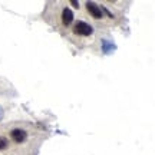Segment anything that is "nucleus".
<instances>
[{
    "mask_svg": "<svg viewBox=\"0 0 155 155\" xmlns=\"http://www.w3.org/2000/svg\"><path fill=\"white\" fill-rule=\"evenodd\" d=\"M6 137L10 142L12 148H26L33 147L35 142L42 141V129L36 127L32 122L16 121L10 122L5 127H2Z\"/></svg>",
    "mask_w": 155,
    "mask_h": 155,
    "instance_id": "obj_1",
    "label": "nucleus"
},
{
    "mask_svg": "<svg viewBox=\"0 0 155 155\" xmlns=\"http://www.w3.org/2000/svg\"><path fill=\"white\" fill-rule=\"evenodd\" d=\"M43 19L50 26L65 36L68 29L75 22V12H73L71 3L66 2H50L45 6Z\"/></svg>",
    "mask_w": 155,
    "mask_h": 155,
    "instance_id": "obj_2",
    "label": "nucleus"
},
{
    "mask_svg": "<svg viewBox=\"0 0 155 155\" xmlns=\"http://www.w3.org/2000/svg\"><path fill=\"white\" fill-rule=\"evenodd\" d=\"M69 40L75 43L79 48L88 46L94 42L95 38V28L86 19H75V22L72 23V26L68 29V32L65 33Z\"/></svg>",
    "mask_w": 155,
    "mask_h": 155,
    "instance_id": "obj_3",
    "label": "nucleus"
},
{
    "mask_svg": "<svg viewBox=\"0 0 155 155\" xmlns=\"http://www.w3.org/2000/svg\"><path fill=\"white\" fill-rule=\"evenodd\" d=\"M2 115H3V114H2V111H0V118H2Z\"/></svg>",
    "mask_w": 155,
    "mask_h": 155,
    "instance_id": "obj_4",
    "label": "nucleus"
}]
</instances>
